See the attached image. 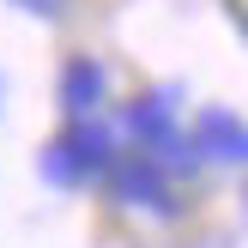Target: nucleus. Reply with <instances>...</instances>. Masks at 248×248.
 I'll use <instances>...</instances> for the list:
<instances>
[{
	"instance_id": "f257e3e1",
	"label": "nucleus",
	"mask_w": 248,
	"mask_h": 248,
	"mask_svg": "<svg viewBox=\"0 0 248 248\" xmlns=\"http://www.w3.org/2000/svg\"><path fill=\"white\" fill-rule=\"evenodd\" d=\"M200 140H206V152H218V157H248V127L230 121L224 109H212V115L200 121Z\"/></svg>"
},
{
	"instance_id": "f03ea898",
	"label": "nucleus",
	"mask_w": 248,
	"mask_h": 248,
	"mask_svg": "<svg viewBox=\"0 0 248 248\" xmlns=\"http://www.w3.org/2000/svg\"><path fill=\"white\" fill-rule=\"evenodd\" d=\"M97 91H103V73H97L91 61H73V67H67V103L73 109H91Z\"/></svg>"
},
{
	"instance_id": "7ed1b4c3",
	"label": "nucleus",
	"mask_w": 248,
	"mask_h": 248,
	"mask_svg": "<svg viewBox=\"0 0 248 248\" xmlns=\"http://www.w3.org/2000/svg\"><path fill=\"white\" fill-rule=\"evenodd\" d=\"M121 188H127V200H152V206L164 200V182H157L145 164H121Z\"/></svg>"
},
{
	"instance_id": "20e7f679",
	"label": "nucleus",
	"mask_w": 248,
	"mask_h": 248,
	"mask_svg": "<svg viewBox=\"0 0 248 248\" xmlns=\"http://www.w3.org/2000/svg\"><path fill=\"white\" fill-rule=\"evenodd\" d=\"M24 6H36V12H55V6H61V0H24Z\"/></svg>"
}]
</instances>
